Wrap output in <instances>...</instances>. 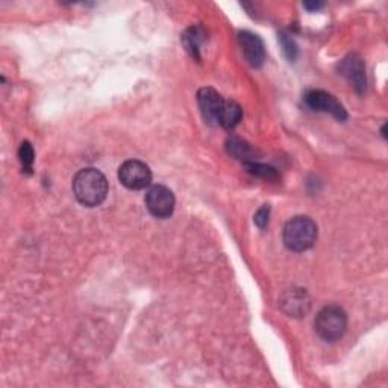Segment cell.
Masks as SVG:
<instances>
[{"label":"cell","instance_id":"1","mask_svg":"<svg viewBox=\"0 0 388 388\" xmlns=\"http://www.w3.org/2000/svg\"><path fill=\"white\" fill-rule=\"evenodd\" d=\"M73 194L84 206L94 208L101 205L108 194V181L102 172L88 167L73 177Z\"/></svg>","mask_w":388,"mask_h":388},{"label":"cell","instance_id":"2","mask_svg":"<svg viewBox=\"0 0 388 388\" xmlns=\"http://www.w3.org/2000/svg\"><path fill=\"white\" fill-rule=\"evenodd\" d=\"M317 225L313 218L308 216H296L288 220L284 232V245L293 252H305L314 246L317 241Z\"/></svg>","mask_w":388,"mask_h":388},{"label":"cell","instance_id":"3","mask_svg":"<svg viewBox=\"0 0 388 388\" xmlns=\"http://www.w3.org/2000/svg\"><path fill=\"white\" fill-rule=\"evenodd\" d=\"M314 328L321 340L334 343L345 336L348 329V314L338 305H328L317 313Z\"/></svg>","mask_w":388,"mask_h":388},{"label":"cell","instance_id":"4","mask_svg":"<svg viewBox=\"0 0 388 388\" xmlns=\"http://www.w3.org/2000/svg\"><path fill=\"white\" fill-rule=\"evenodd\" d=\"M118 179L129 190H144L152 182V172L146 162L129 160L120 165Z\"/></svg>","mask_w":388,"mask_h":388},{"label":"cell","instance_id":"5","mask_svg":"<svg viewBox=\"0 0 388 388\" xmlns=\"http://www.w3.org/2000/svg\"><path fill=\"white\" fill-rule=\"evenodd\" d=\"M304 102L308 108L318 113H329L332 117L343 121L348 118V113L337 99L323 90H309L304 96Z\"/></svg>","mask_w":388,"mask_h":388},{"label":"cell","instance_id":"6","mask_svg":"<svg viewBox=\"0 0 388 388\" xmlns=\"http://www.w3.org/2000/svg\"><path fill=\"white\" fill-rule=\"evenodd\" d=\"M146 206L157 218H167L174 211V194L165 185H153L146 194Z\"/></svg>","mask_w":388,"mask_h":388},{"label":"cell","instance_id":"7","mask_svg":"<svg viewBox=\"0 0 388 388\" xmlns=\"http://www.w3.org/2000/svg\"><path fill=\"white\" fill-rule=\"evenodd\" d=\"M225 99L220 96L218 92H216L214 88H201L197 93V104L199 108H201V113L204 120L208 125H218V116L221 106H223Z\"/></svg>","mask_w":388,"mask_h":388},{"label":"cell","instance_id":"8","mask_svg":"<svg viewBox=\"0 0 388 388\" xmlns=\"http://www.w3.org/2000/svg\"><path fill=\"white\" fill-rule=\"evenodd\" d=\"M238 41L243 53H245V58L252 67H261L265 61V49L262 40L249 31H241L238 32Z\"/></svg>","mask_w":388,"mask_h":388},{"label":"cell","instance_id":"9","mask_svg":"<svg viewBox=\"0 0 388 388\" xmlns=\"http://www.w3.org/2000/svg\"><path fill=\"white\" fill-rule=\"evenodd\" d=\"M340 72L353 84L355 90L358 93H362L365 90V67L358 55H349L346 60H343Z\"/></svg>","mask_w":388,"mask_h":388},{"label":"cell","instance_id":"10","mask_svg":"<svg viewBox=\"0 0 388 388\" xmlns=\"http://www.w3.org/2000/svg\"><path fill=\"white\" fill-rule=\"evenodd\" d=\"M282 308L287 314L293 317H302L309 309V299L302 290H290L282 297Z\"/></svg>","mask_w":388,"mask_h":388},{"label":"cell","instance_id":"11","mask_svg":"<svg viewBox=\"0 0 388 388\" xmlns=\"http://www.w3.org/2000/svg\"><path fill=\"white\" fill-rule=\"evenodd\" d=\"M243 118V109L235 102L231 101V99H225L223 106H221L220 116H218V125L228 131L234 129Z\"/></svg>","mask_w":388,"mask_h":388},{"label":"cell","instance_id":"12","mask_svg":"<svg viewBox=\"0 0 388 388\" xmlns=\"http://www.w3.org/2000/svg\"><path fill=\"white\" fill-rule=\"evenodd\" d=\"M205 40V32L201 26H192L185 31V34L182 37L184 46L187 50L192 53L193 58L199 60V46L204 43Z\"/></svg>","mask_w":388,"mask_h":388},{"label":"cell","instance_id":"13","mask_svg":"<svg viewBox=\"0 0 388 388\" xmlns=\"http://www.w3.org/2000/svg\"><path fill=\"white\" fill-rule=\"evenodd\" d=\"M226 149L232 155V157L245 161V164L255 160L253 149L249 146L246 141H243L240 138H235V137L229 138L226 143Z\"/></svg>","mask_w":388,"mask_h":388},{"label":"cell","instance_id":"14","mask_svg":"<svg viewBox=\"0 0 388 388\" xmlns=\"http://www.w3.org/2000/svg\"><path fill=\"white\" fill-rule=\"evenodd\" d=\"M34 148H32V144L29 141H23L21 143V146L18 149V160L21 162V167H23L25 172H31L32 170V164H34Z\"/></svg>","mask_w":388,"mask_h":388},{"label":"cell","instance_id":"15","mask_svg":"<svg viewBox=\"0 0 388 388\" xmlns=\"http://www.w3.org/2000/svg\"><path fill=\"white\" fill-rule=\"evenodd\" d=\"M245 165H246L249 173L264 177V179H275V177H278V173H276V170L273 167H270V165L260 164V162H255V161L246 162Z\"/></svg>","mask_w":388,"mask_h":388},{"label":"cell","instance_id":"16","mask_svg":"<svg viewBox=\"0 0 388 388\" xmlns=\"http://www.w3.org/2000/svg\"><path fill=\"white\" fill-rule=\"evenodd\" d=\"M279 41L282 44V49H284V53H285V57L290 60V61H294L296 58V55H297V46H296V43L292 37H288L285 34H281L279 35Z\"/></svg>","mask_w":388,"mask_h":388},{"label":"cell","instance_id":"17","mask_svg":"<svg viewBox=\"0 0 388 388\" xmlns=\"http://www.w3.org/2000/svg\"><path fill=\"white\" fill-rule=\"evenodd\" d=\"M269 218H270V206L269 205H262L257 211V214H255L253 221H255V225H257L260 229H264V228H267V225H269Z\"/></svg>","mask_w":388,"mask_h":388},{"label":"cell","instance_id":"18","mask_svg":"<svg viewBox=\"0 0 388 388\" xmlns=\"http://www.w3.org/2000/svg\"><path fill=\"white\" fill-rule=\"evenodd\" d=\"M304 6L306 9H309V11H317L320 8H323V4H320V2H311V4H309V2H306V4H304Z\"/></svg>","mask_w":388,"mask_h":388}]
</instances>
